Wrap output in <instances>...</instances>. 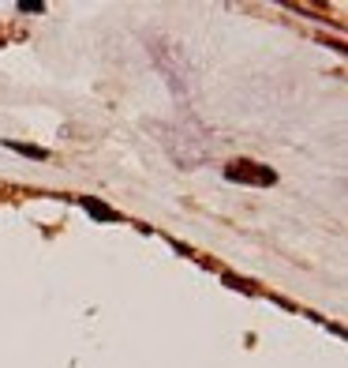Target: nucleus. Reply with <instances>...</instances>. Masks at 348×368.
Returning a JSON list of instances; mask_svg holds the SVG:
<instances>
[{
  "label": "nucleus",
  "instance_id": "obj_1",
  "mask_svg": "<svg viewBox=\"0 0 348 368\" xmlns=\"http://www.w3.org/2000/svg\"><path fill=\"white\" fill-rule=\"evenodd\" d=\"M225 177H229V180H244V184H259V188H266V184L277 180L274 169H266V166H259V162H247V158H240V162H229Z\"/></svg>",
  "mask_w": 348,
  "mask_h": 368
},
{
  "label": "nucleus",
  "instance_id": "obj_2",
  "mask_svg": "<svg viewBox=\"0 0 348 368\" xmlns=\"http://www.w3.org/2000/svg\"><path fill=\"white\" fill-rule=\"evenodd\" d=\"M83 207H86V215H94V218H101V222H113V218H116V210H109V207H101L98 200H83Z\"/></svg>",
  "mask_w": 348,
  "mask_h": 368
},
{
  "label": "nucleus",
  "instance_id": "obj_3",
  "mask_svg": "<svg viewBox=\"0 0 348 368\" xmlns=\"http://www.w3.org/2000/svg\"><path fill=\"white\" fill-rule=\"evenodd\" d=\"M11 151H19V154H30V158H45V151L42 147H23V143H8Z\"/></svg>",
  "mask_w": 348,
  "mask_h": 368
},
{
  "label": "nucleus",
  "instance_id": "obj_4",
  "mask_svg": "<svg viewBox=\"0 0 348 368\" xmlns=\"http://www.w3.org/2000/svg\"><path fill=\"white\" fill-rule=\"evenodd\" d=\"M19 8H23V11H42V4H38V0H23Z\"/></svg>",
  "mask_w": 348,
  "mask_h": 368
}]
</instances>
